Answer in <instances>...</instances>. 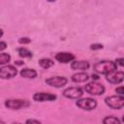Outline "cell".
Here are the masks:
<instances>
[{
  "instance_id": "cell-6",
  "label": "cell",
  "mask_w": 124,
  "mask_h": 124,
  "mask_svg": "<svg viewBox=\"0 0 124 124\" xmlns=\"http://www.w3.org/2000/svg\"><path fill=\"white\" fill-rule=\"evenodd\" d=\"M16 69L12 65H6L0 68V78H11L16 75Z\"/></svg>"
},
{
  "instance_id": "cell-28",
  "label": "cell",
  "mask_w": 124,
  "mask_h": 124,
  "mask_svg": "<svg viewBox=\"0 0 124 124\" xmlns=\"http://www.w3.org/2000/svg\"><path fill=\"white\" fill-rule=\"evenodd\" d=\"M12 124H21V123H18V122H14V123H12Z\"/></svg>"
},
{
  "instance_id": "cell-21",
  "label": "cell",
  "mask_w": 124,
  "mask_h": 124,
  "mask_svg": "<svg viewBox=\"0 0 124 124\" xmlns=\"http://www.w3.org/2000/svg\"><path fill=\"white\" fill-rule=\"evenodd\" d=\"M26 124H41V122H39L38 120H35V119H28L26 121Z\"/></svg>"
},
{
  "instance_id": "cell-23",
  "label": "cell",
  "mask_w": 124,
  "mask_h": 124,
  "mask_svg": "<svg viewBox=\"0 0 124 124\" xmlns=\"http://www.w3.org/2000/svg\"><path fill=\"white\" fill-rule=\"evenodd\" d=\"M115 91H116V93H119V94H120V96H122V95H123V87H122V86H120V87L116 88V89H115Z\"/></svg>"
},
{
  "instance_id": "cell-16",
  "label": "cell",
  "mask_w": 124,
  "mask_h": 124,
  "mask_svg": "<svg viewBox=\"0 0 124 124\" xmlns=\"http://www.w3.org/2000/svg\"><path fill=\"white\" fill-rule=\"evenodd\" d=\"M103 124H121L120 120L114 116H107L103 119Z\"/></svg>"
},
{
  "instance_id": "cell-24",
  "label": "cell",
  "mask_w": 124,
  "mask_h": 124,
  "mask_svg": "<svg viewBox=\"0 0 124 124\" xmlns=\"http://www.w3.org/2000/svg\"><path fill=\"white\" fill-rule=\"evenodd\" d=\"M6 46H7V44L5 42H0V51L3 50V49H5Z\"/></svg>"
},
{
  "instance_id": "cell-29",
  "label": "cell",
  "mask_w": 124,
  "mask_h": 124,
  "mask_svg": "<svg viewBox=\"0 0 124 124\" xmlns=\"http://www.w3.org/2000/svg\"><path fill=\"white\" fill-rule=\"evenodd\" d=\"M0 124H4V122H2V121H0Z\"/></svg>"
},
{
  "instance_id": "cell-22",
  "label": "cell",
  "mask_w": 124,
  "mask_h": 124,
  "mask_svg": "<svg viewBox=\"0 0 124 124\" xmlns=\"http://www.w3.org/2000/svg\"><path fill=\"white\" fill-rule=\"evenodd\" d=\"M123 61H124V59H123V58H119V59H116V61H115L116 63H115V65L117 66V64H118L119 66H121V67H122V66L124 65V63H123Z\"/></svg>"
},
{
  "instance_id": "cell-15",
  "label": "cell",
  "mask_w": 124,
  "mask_h": 124,
  "mask_svg": "<svg viewBox=\"0 0 124 124\" xmlns=\"http://www.w3.org/2000/svg\"><path fill=\"white\" fill-rule=\"evenodd\" d=\"M39 64L41 65L42 68H44V69H48L49 67H51V66L54 64V62H53L52 60L48 59V58H42V59L39 61Z\"/></svg>"
},
{
  "instance_id": "cell-18",
  "label": "cell",
  "mask_w": 124,
  "mask_h": 124,
  "mask_svg": "<svg viewBox=\"0 0 124 124\" xmlns=\"http://www.w3.org/2000/svg\"><path fill=\"white\" fill-rule=\"evenodd\" d=\"M11 60V56L8 53H0V65L7 64Z\"/></svg>"
},
{
  "instance_id": "cell-1",
  "label": "cell",
  "mask_w": 124,
  "mask_h": 124,
  "mask_svg": "<svg viewBox=\"0 0 124 124\" xmlns=\"http://www.w3.org/2000/svg\"><path fill=\"white\" fill-rule=\"evenodd\" d=\"M117 66L112 61H100L96 64H94L93 69L97 74H103L108 75L113 71H116Z\"/></svg>"
},
{
  "instance_id": "cell-10",
  "label": "cell",
  "mask_w": 124,
  "mask_h": 124,
  "mask_svg": "<svg viewBox=\"0 0 124 124\" xmlns=\"http://www.w3.org/2000/svg\"><path fill=\"white\" fill-rule=\"evenodd\" d=\"M123 78H124V74L122 72L113 71V72L106 75L107 80L109 81L110 83H120V82H122Z\"/></svg>"
},
{
  "instance_id": "cell-7",
  "label": "cell",
  "mask_w": 124,
  "mask_h": 124,
  "mask_svg": "<svg viewBox=\"0 0 124 124\" xmlns=\"http://www.w3.org/2000/svg\"><path fill=\"white\" fill-rule=\"evenodd\" d=\"M82 90L79 87H69L63 91V95L69 99H78L82 96Z\"/></svg>"
},
{
  "instance_id": "cell-4",
  "label": "cell",
  "mask_w": 124,
  "mask_h": 124,
  "mask_svg": "<svg viewBox=\"0 0 124 124\" xmlns=\"http://www.w3.org/2000/svg\"><path fill=\"white\" fill-rule=\"evenodd\" d=\"M5 106L8 108L12 109H19L21 108H25L29 106V103L26 100H19V99H10L6 100Z\"/></svg>"
},
{
  "instance_id": "cell-25",
  "label": "cell",
  "mask_w": 124,
  "mask_h": 124,
  "mask_svg": "<svg viewBox=\"0 0 124 124\" xmlns=\"http://www.w3.org/2000/svg\"><path fill=\"white\" fill-rule=\"evenodd\" d=\"M92 78H94L95 80H97V79L99 78V77H98L97 75H92Z\"/></svg>"
},
{
  "instance_id": "cell-2",
  "label": "cell",
  "mask_w": 124,
  "mask_h": 124,
  "mask_svg": "<svg viewBox=\"0 0 124 124\" xmlns=\"http://www.w3.org/2000/svg\"><path fill=\"white\" fill-rule=\"evenodd\" d=\"M84 90L91 95H102L105 92V87L102 83L92 81L84 86Z\"/></svg>"
},
{
  "instance_id": "cell-5",
  "label": "cell",
  "mask_w": 124,
  "mask_h": 124,
  "mask_svg": "<svg viewBox=\"0 0 124 124\" xmlns=\"http://www.w3.org/2000/svg\"><path fill=\"white\" fill-rule=\"evenodd\" d=\"M77 106L82 109L86 110H91L94 109L97 107V102L94 99L91 98H85V99H80L77 101Z\"/></svg>"
},
{
  "instance_id": "cell-27",
  "label": "cell",
  "mask_w": 124,
  "mask_h": 124,
  "mask_svg": "<svg viewBox=\"0 0 124 124\" xmlns=\"http://www.w3.org/2000/svg\"><path fill=\"white\" fill-rule=\"evenodd\" d=\"M2 35H3V31L0 29V37H2Z\"/></svg>"
},
{
  "instance_id": "cell-12",
  "label": "cell",
  "mask_w": 124,
  "mask_h": 124,
  "mask_svg": "<svg viewBox=\"0 0 124 124\" xmlns=\"http://www.w3.org/2000/svg\"><path fill=\"white\" fill-rule=\"evenodd\" d=\"M71 67L73 70H87L89 68V63L87 61H74Z\"/></svg>"
},
{
  "instance_id": "cell-13",
  "label": "cell",
  "mask_w": 124,
  "mask_h": 124,
  "mask_svg": "<svg viewBox=\"0 0 124 124\" xmlns=\"http://www.w3.org/2000/svg\"><path fill=\"white\" fill-rule=\"evenodd\" d=\"M20 76L23 78H34L37 77V72L33 69L25 68L20 71Z\"/></svg>"
},
{
  "instance_id": "cell-17",
  "label": "cell",
  "mask_w": 124,
  "mask_h": 124,
  "mask_svg": "<svg viewBox=\"0 0 124 124\" xmlns=\"http://www.w3.org/2000/svg\"><path fill=\"white\" fill-rule=\"evenodd\" d=\"M17 52H18V54H19V56L20 57H32V52L31 51H29L27 48H25V47H20V48H18L17 49Z\"/></svg>"
},
{
  "instance_id": "cell-11",
  "label": "cell",
  "mask_w": 124,
  "mask_h": 124,
  "mask_svg": "<svg viewBox=\"0 0 124 124\" xmlns=\"http://www.w3.org/2000/svg\"><path fill=\"white\" fill-rule=\"evenodd\" d=\"M55 59L60 63H69L75 59V55L69 52H58L55 55Z\"/></svg>"
},
{
  "instance_id": "cell-9",
  "label": "cell",
  "mask_w": 124,
  "mask_h": 124,
  "mask_svg": "<svg viewBox=\"0 0 124 124\" xmlns=\"http://www.w3.org/2000/svg\"><path fill=\"white\" fill-rule=\"evenodd\" d=\"M34 101L37 102H46V101H54L56 99V95L51 93H45V92H38L35 93L33 96Z\"/></svg>"
},
{
  "instance_id": "cell-3",
  "label": "cell",
  "mask_w": 124,
  "mask_h": 124,
  "mask_svg": "<svg viewBox=\"0 0 124 124\" xmlns=\"http://www.w3.org/2000/svg\"><path fill=\"white\" fill-rule=\"evenodd\" d=\"M106 104L114 109H120L124 106V98L123 96H109L105 100Z\"/></svg>"
},
{
  "instance_id": "cell-20",
  "label": "cell",
  "mask_w": 124,
  "mask_h": 124,
  "mask_svg": "<svg viewBox=\"0 0 124 124\" xmlns=\"http://www.w3.org/2000/svg\"><path fill=\"white\" fill-rule=\"evenodd\" d=\"M90 48L93 49V50H95V49H101V48H103V46L100 45V44H94V45H91L90 46Z\"/></svg>"
},
{
  "instance_id": "cell-8",
  "label": "cell",
  "mask_w": 124,
  "mask_h": 124,
  "mask_svg": "<svg viewBox=\"0 0 124 124\" xmlns=\"http://www.w3.org/2000/svg\"><path fill=\"white\" fill-rule=\"evenodd\" d=\"M46 83L50 86L60 88L67 83V78L64 77H51V78L46 79Z\"/></svg>"
},
{
  "instance_id": "cell-26",
  "label": "cell",
  "mask_w": 124,
  "mask_h": 124,
  "mask_svg": "<svg viewBox=\"0 0 124 124\" xmlns=\"http://www.w3.org/2000/svg\"><path fill=\"white\" fill-rule=\"evenodd\" d=\"M15 63H16V65H22V64H23V62H22V61H16Z\"/></svg>"
},
{
  "instance_id": "cell-14",
  "label": "cell",
  "mask_w": 124,
  "mask_h": 124,
  "mask_svg": "<svg viewBox=\"0 0 124 124\" xmlns=\"http://www.w3.org/2000/svg\"><path fill=\"white\" fill-rule=\"evenodd\" d=\"M88 75L86 73H77L72 76V80L75 82H84L88 79Z\"/></svg>"
},
{
  "instance_id": "cell-19",
  "label": "cell",
  "mask_w": 124,
  "mask_h": 124,
  "mask_svg": "<svg viewBox=\"0 0 124 124\" xmlns=\"http://www.w3.org/2000/svg\"><path fill=\"white\" fill-rule=\"evenodd\" d=\"M30 42H31L30 39H28V38H26V37L20 38V39L18 40V43H19V44H29Z\"/></svg>"
}]
</instances>
